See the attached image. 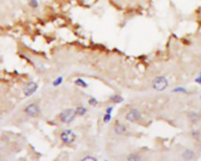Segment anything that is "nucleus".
<instances>
[{
    "mask_svg": "<svg viewBox=\"0 0 201 161\" xmlns=\"http://www.w3.org/2000/svg\"><path fill=\"white\" fill-rule=\"evenodd\" d=\"M167 84H168L167 80L163 76L156 77L152 81V87L157 91H163V90H164L167 88Z\"/></svg>",
    "mask_w": 201,
    "mask_h": 161,
    "instance_id": "f257e3e1",
    "label": "nucleus"
},
{
    "mask_svg": "<svg viewBox=\"0 0 201 161\" xmlns=\"http://www.w3.org/2000/svg\"><path fill=\"white\" fill-rule=\"evenodd\" d=\"M76 111L72 109H68L62 112L60 115V119L63 123H70L72 122L76 116Z\"/></svg>",
    "mask_w": 201,
    "mask_h": 161,
    "instance_id": "f03ea898",
    "label": "nucleus"
},
{
    "mask_svg": "<svg viewBox=\"0 0 201 161\" xmlns=\"http://www.w3.org/2000/svg\"><path fill=\"white\" fill-rule=\"evenodd\" d=\"M61 137L62 141H64V143L66 144H70L73 142L76 139V134H74V132H72V131L70 130H66L62 132L61 134Z\"/></svg>",
    "mask_w": 201,
    "mask_h": 161,
    "instance_id": "7ed1b4c3",
    "label": "nucleus"
},
{
    "mask_svg": "<svg viewBox=\"0 0 201 161\" xmlns=\"http://www.w3.org/2000/svg\"><path fill=\"white\" fill-rule=\"evenodd\" d=\"M141 117V113L137 109H131L126 115V119L130 122H136Z\"/></svg>",
    "mask_w": 201,
    "mask_h": 161,
    "instance_id": "20e7f679",
    "label": "nucleus"
},
{
    "mask_svg": "<svg viewBox=\"0 0 201 161\" xmlns=\"http://www.w3.org/2000/svg\"><path fill=\"white\" fill-rule=\"evenodd\" d=\"M26 113L28 114V115H31V116H36V115H39L40 112L39 107L37 105H35V104H32L28 106V107L25 109Z\"/></svg>",
    "mask_w": 201,
    "mask_h": 161,
    "instance_id": "39448f33",
    "label": "nucleus"
},
{
    "mask_svg": "<svg viewBox=\"0 0 201 161\" xmlns=\"http://www.w3.org/2000/svg\"><path fill=\"white\" fill-rule=\"evenodd\" d=\"M36 89H37V84L36 83H33V82H30L24 88V93L27 96L32 95V93H35Z\"/></svg>",
    "mask_w": 201,
    "mask_h": 161,
    "instance_id": "423d86ee",
    "label": "nucleus"
},
{
    "mask_svg": "<svg viewBox=\"0 0 201 161\" xmlns=\"http://www.w3.org/2000/svg\"><path fill=\"white\" fill-rule=\"evenodd\" d=\"M114 129H115V132H116V134H123L124 133H125L127 128H126V127L124 124L117 123V124L115 125V128H114Z\"/></svg>",
    "mask_w": 201,
    "mask_h": 161,
    "instance_id": "0eeeda50",
    "label": "nucleus"
},
{
    "mask_svg": "<svg viewBox=\"0 0 201 161\" xmlns=\"http://www.w3.org/2000/svg\"><path fill=\"white\" fill-rule=\"evenodd\" d=\"M182 157H183L185 159H187V160H189V159H192L194 158V153H193L192 150H185L183 153H182Z\"/></svg>",
    "mask_w": 201,
    "mask_h": 161,
    "instance_id": "6e6552de",
    "label": "nucleus"
},
{
    "mask_svg": "<svg viewBox=\"0 0 201 161\" xmlns=\"http://www.w3.org/2000/svg\"><path fill=\"white\" fill-rule=\"evenodd\" d=\"M110 98H111V102H114V103H120V102H122L123 101H124L123 98H122V97H120V96H119V95L111 96Z\"/></svg>",
    "mask_w": 201,
    "mask_h": 161,
    "instance_id": "1a4fd4ad",
    "label": "nucleus"
},
{
    "mask_svg": "<svg viewBox=\"0 0 201 161\" xmlns=\"http://www.w3.org/2000/svg\"><path fill=\"white\" fill-rule=\"evenodd\" d=\"M127 159L130 161H134V160L138 161L141 159V156L137 155V154H130V155L127 156Z\"/></svg>",
    "mask_w": 201,
    "mask_h": 161,
    "instance_id": "9d476101",
    "label": "nucleus"
},
{
    "mask_svg": "<svg viewBox=\"0 0 201 161\" xmlns=\"http://www.w3.org/2000/svg\"><path fill=\"white\" fill-rule=\"evenodd\" d=\"M86 109L84 107H82V106H80V107H78L76 110V114H78V115H84V114L86 113Z\"/></svg>",
    "mask_w": 201,
    "mask_h": 161,
    "instance_id": "9b49d317",
    "label": "nucleus"
},
{
    "mask_svg": "<svg viewBox=\"0 0 201 161\" xmlns=\"http://www.w3.org/2000/svg\"><path fill=\"white\" fill-rule=\"evenodd\" d=\"M76 84H77V85L79 86H81V87H86V84L85 82L83 81V80H82L81 79H79V80H77L76 81Z\"/></svg>",
    "mask_w": 201,
    "mask_h": 161,
    "instance_id": "f8f14e48",
    "label": "nucleus"
},
{
    "mask_svg": "<svg viewBox=\"0 0 201 161\" xmlns=\"http://www.w3.org/2000/svg\"><path fill=\"white\" fill-rule=\"evenodd\" d=\"M110 119H111V114L110 113H107L104 116V121L105 122V123L110 121Z\"/></svg>",
    "mask_w": 201,
    "mask_h": 161,
    "instance_id": "ddd939ff",
    "label": "nucleus"
},
{
    "mask_svg": "<svg viewBox=\"0 0 201 161\" xmlns=\"http://www.w3.org/2000/svg\"><path fill=\"white\" fill-rule=\"evenodd\" d=\"M30 5L32 7H37L38 6V2L36 0H30Z\"/></svg>",
    "mask_w": 201,
    "mask_h": 161,
    "instance_id": "4468645a",
    "label": "nucleus"
},
{
    "mask_svg": "<svg viewBox=\"0 0 201 161\" xmlns=\"http://www.w3.org/2000/svg\"><path fill=\"white\" fill-rule=\"evenodd\" d=\"M83 160H94V161H95V160H97V159H96V158H94V157H93V156H86V157H84L83 159Z\"/></svg>",
    "mask_w": 201,
    "mask_h": 161,
    "instance_id": "2eb2a0df",
    "label": "nucleus"
},
{
    "mask_svg": "<svg viewBox=\"0 0 201 161\" xmlns=\"http://www.w3.org/2000/svg\"><path fill=\"white\" fill-rule=\"evenodd\" d=\"M61 81H62V78L61 77H60V78H58V79H57V80H56V81L54 83V86L59 85V84H60L61 83Z\"/></svg>",
    "mask_w": 201,
    "mask_h": 161,
    "instance_id": "dca6fc26",
    "label": "nucleus"
},
{
    "mask_svg": "<svg viewBox=\"0 0 201 161\" xmlns=\"http://www.w3.org/2000/svg\"><path fill=\"white\" fill-rule=\"evenodd\" d=\"M90 105H92V106H96V105H97V103H98V102H97V101H96V99L95 98H92L90 100Z\"/></svg>",
    "mask_w": 201,
    "mask_h": 161,
    "instance_id": "f3484780",
    "label": "nucleus"
},
{
    "mask_svg": "<svg viewBox=\"0 0 201 161\" xmlns=\"http://www.w3.org/2000/svg\"><path fill=\"white\" fill-rule=\"evenodd\" d=\"M174 92H185V90L184 88H176V89L174 90Z\"/></svg>",
    "mask_w": 201,
    "mask_h": 161,
    "instance_id": "a211bd4d",
    "label": "nucleus"
},
{
    "mask_svg": "<svg viewBox=\"0 0 201 161\" xmlns=\"http://www.w3.org/2000/svg\"><path fill=\"white\" fill-rule=\"evenodd\" d=\"M196 82H197V83H199V84H201V75L199 76V77L197 78L196 80Z\"/></svg>",
    "mask_w": 201,
    "mask_h": 161,
    "instance_id": "6ab92c4d",
    "label": "nucleus"
},
{
    "mask_svg": "<svg viewBox=\"0 0 201 161\" xmlns=\"http://www.w3.org/2000/svg\"><path fill=\"white\" fill-rule=\"evenodd\" d=\"M111 111H112V107L108 108V109H107V113H111Z\"/></svg>",
    "mask_w": 201,
    "mask_h": 161,
    "instance_id": "aec40b11",
    "label": "nucleus"
}]
</instances>
